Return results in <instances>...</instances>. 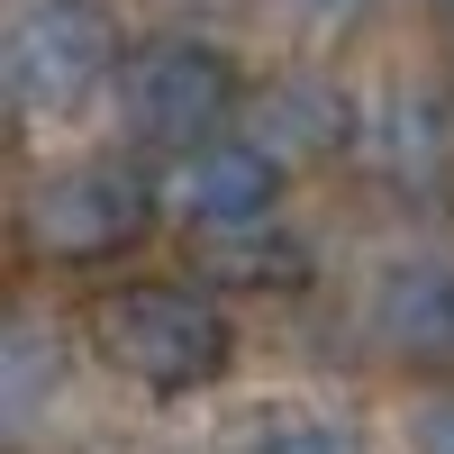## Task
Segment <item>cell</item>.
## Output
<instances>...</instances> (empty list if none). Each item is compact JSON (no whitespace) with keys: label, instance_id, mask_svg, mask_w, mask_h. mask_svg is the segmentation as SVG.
Masks as SVG:
<instances>
[{"label":"cell","instance_id":"1","mask_svg":"<svg viewBox=\"0 0 454 454\" xmlns=\"http://www.w3.org/2000/svg\"><path fill=\"white\" fill-rule=\"evenodd\" d=\"M91 346L109 372H128L137 391H200L227 372L237 355V327L209 291L192 282H128L91 309Z\"/></svg>","mask_w":454,"mask_h":454},{"label":"cell","instance_id":"2","mask_svg":"<svg viewBox=\"0 0 454 454\" xmlns=\"http://www.w3.org/2000/svg\"><path fill=\"white\" fill-rule=\"evenodd\" d=\"M145 227H155V182L119 155H91L27 192L19 246H27V263H109V254L145 246Z\"/></svg>","mask_w":454,"mask_h":454},{"label":"cell","instance_id":"3","mask_svg":"<svg viewBox=\"0 0 454 454\" xmlns=\"http://www.w3.org/2000/svg\"><path fill=\"white\" fill-rule=\"evenodd\" d=\"M119 73V19L100 0H27L0 36V82L19 119H73Z\"/></svg>","mask_w":454,"mask_h":454},{"label":"cell","instance_id":"4","mask_svg":"<svg viewBox=\"0 0 454 454\" xmlns=\"http://www.w3.org/2000/svg\"><path fill=\"white\" fill-rule=\"evenodd\" d=\"M119 109L128 137L155 145V155H200L218 145V119L237 109V64L218 46H192V36H164L119 73Z\"/></svg>","mask_w":454,"mask_h":454},{"label":"cell","instance_id":"5","mask_svg":"<svg viewBox=\"0 0 454 454\" xmlns=\"http://www.w3.org/2000/svg\"><path fill=\"white\" fill-rule=\"evenodd\" d=\"M282 200V155L254 137H218L182 164V209H192L200 237H237V227H273Z\"/></svg>","mask_w":454,"mask_h":454},{"label":"cell","instance_id":"6","mask_svg":"<svg viewBox=\"0 0 454 454\" xmlns=\"http://www.w3.org/2000/svg\"><path fill=\"white\" fill-rule=\"evenodd\" d=\"M355 137H364V164L382 173L391 192H409V200L445 192V173H454V128H445V100H436V91H419V82L382 91Z\"/></svg>","mask_w":454,"mask_h":454},{"label":"cell","instance_id":"7","mask_svg":"<svg viewBox=\"0 0 454 454\" xmlns=\"http://www.w3.org/2000/svg\"><path fill=\"white\" fill-rule=\"evenodd\" d=\"M391 355L400 364H427V372H454V263H400L372 300Z\"/></svg>","mask_w":454,"mask_h":454},{"label":"cell","instance_id":"8","mask_svg":"<svg viewBox=\"0 0 454 454\" xmlns=\"http://www.w3.org/2000/svg\"><path fill=\"white\" fill-rule=\"evenodd\" d=\"M364 119L346 109V91H327L318 73H291V82H273L254 100V145H273V155L309 164V155H336Z\"/></svg>","mask_w":454,"mask_h":454},{"label":"cell","instance_id":"9","mask_svg":"<svg viewBox=\"0 0 454 454\" xmlns=\"http://www.w3.org/2000/svg\"><path fill=\"white\" fill-rule=\"evenodd\" d=\"M237 454H372L355 419H336V409H300V400H273L263 419H246Z\"/></svg>","mask_w":454,"mask_h":454},{"label":"cell","instance_id":"10","mask_svg":"<svg viewBox=\"0 0 454 454\" xmlns=\"http://www.w3.org/2000/svg\"><path fill=\"white\" fill-rule=\"evenodd\" d=\"M209 273L237 291H300L309 282V246L273 237V227H237V237H209Z\"/></svg>","mask_w":454,"mask_h":454},{"label":"cell","instance_id":"11","mask_svg":"<svg viewBox=\"0 0 454 454\" xmlns=\"http://www.w3.org/2000/svg\"><path fill=\"white\" fill-rule=\"evenodd\" d=\"M46 372H55V346H46V327H10V382H0V409H10V427H36Z\"/></svg>","mask_w":454,"mask_h":454},{"label":"cell","instance_id":"12","mask_svg":"<svg viewBox=\"0 0 454 454\" xmlns=\"http://www.w3.org/2000/svg\"><path fill=\"white\" fill-rule=\"evenodd\" d=\"M409 445H419V454H454V400H445V409H419Z\"/></svg>","mask_w":454,"mask_h":454},{"label":"cell","instance_id":"13","mask_svg":"<svg viewBox=\"0 0 454 454\" xmlns=\"http://www.w3.org/2000/svg\"><path fill=\"white\" fill-rule=\"evenodd\" d=\"M318 10H346V0H318Z\"/></svg>","mask_w":454,"mask_h":454},{"label":"cell","instance_id":"14","mask_svg":"<svg viewBox=\"0 0 454 454\" xmlns=\"http://www.w3.org/2000/svg\"><path fill=\"white\" fill-rule=\"evenodd\" d=\"M436 10H445V19H454V0H436Z\"/></svg>","mask_w":454,"mask_h":454}]
</instances>
